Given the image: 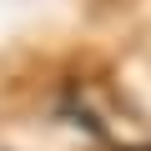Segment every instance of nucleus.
Segmentation results:
<instances>
[{"label":"nucleus","instance_id":"obj_1","mask_svg":"<svg viewBox=\"0 0 151 151\" xmlns=\"http://www.w3.org/2000/svg\"><path fill=\"white\" fill-rule=\"evenodd\" d=\"M121 151H151V141H146V146H121Z\"/></svg>","mask_w":151,"mask_h":151}]
</instances>
